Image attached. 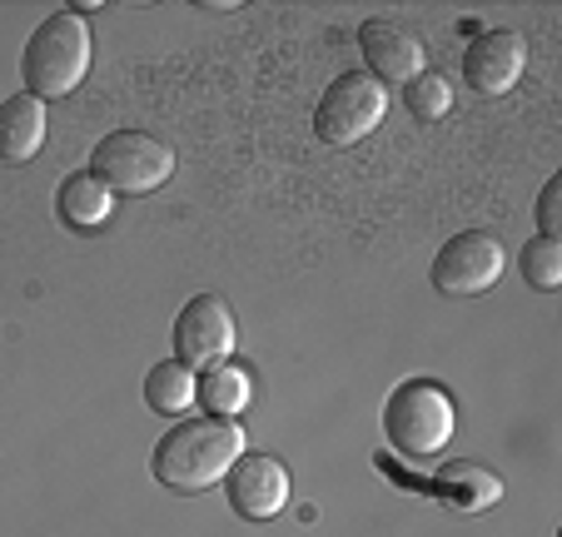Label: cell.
Instances as JSON below:
<instances>
[{
  "instance_id": "obj_15",
  "label": "cell",
  "mask_w": 562,
  "mask_h": 537,
  "mask_svg": "<svg viewBox=\"0 0 562 537\" xmlns=\"http://www.w3.org/2000/svg\"><path fill=\"white\" fill-rule=\"evenodd\" d=\"M194 373L184 369V363H175V358H165V363H155L149 369V379H145V403L155 413H190L194 409Z\"/></svg>"
},
{
  "instance_id": "obj_10",
  "label": "cell",
  "mask_w": 562,
  "mask_h": 537,
  "mask_svg": "<svg viewBox=\"0 0 562 537\" xmlns=\"http://www.w3.org/2000/svg\"><path fill=\"white\" fill-rule=\"evenodd\" d=\"M359 51L363 60H369V75L373 80H393V85H408L424 75V45H418L414 31H404L398 21H389V15H373V21H363L359 31Z\"/></svg>"
},
{
  "instance_id": "obj_5",
  "label": "cell",
  "mask_w": 562,
  "mask_h": 537,
  "mask_svg": "<svg viewBox=\"0 0 562 537\" xmlns=\"http://www.w3.org/2000/svg\"><path fill=\"white\" fill-rule=\"evenodd\" d=\"M383 110H389V90H383L369 70H349L324 90V100H318L314 135L334 149H349V145H359L363 135L379 130Z\"/></svg>"
},
{
  "instance_id": "obj_16",
  "label": "cell",
  "mask_w": 562,
  "mask_h": 537,
  "mask_svg": "<svg viewBox=\"0 0 562 537\" xmlns=\"http://www.w3.org/2000/svg\"><path fill=\"white\" fill-rule=\"evenodd\" d=\"M522 279H528L538 294H558L562 289V239H528L522 244Z\"/></svg>"
},
{
  "instance_id": "obj_12",
  "label": "cell",
  "mask_w": 562,
  "mask_h": 537,
  "mask_svg": "<svg viewBox=\"0 0 562 537\" xmlns=\"http://www.w3.org/2000/svg\"><path fill=\"white\" fill-rule=\"evenodd\" d=\"M438 503L458 507V513H483L503 497V478L488 473L483 463H443L434 478Z\"/></svg>"
},
{
  "instance_id": "obj_8",
  "label": "cell",
  "mask_w": 562,
  "mask_h": 537,
  "mask_svg": "<svg viewBox=\"0 0 562 537\" xmlns=\"http://www.w3.org/2000/svg\"><path fill=\"white\" fill-rule=\"evenodd\" d=\"M224 488H229V507L249 523H269L289 503V473L269 454H239L234 468L224 473Z\"/></svg>"
},
{
  "instance_id": "obj_13",
  "label": "cell",
  "mask_w": 562,
  "mask_h": 537,
  "mask_svg": "<svg viewBox=\"0 0 562 537\" xmlns=\"http://www.w3.org/2000/svg\"><path fill=\"white\" fill-rule=\"evenodd\" d=\"M110 200L115 194L100 184L90 169H75L60 179V194H55V214H60L70 230H100L110 220Z\"/></svg>"
},
{
  "instance_id": "obj_1",
  "label": "cell",
  "mask_w": 562,
  "mask_h": 537,
  "mask_svg": "<svg viewBox=\"0 0 562 537\" xmlns=\"http://www.w3.org/2000/svg\"><path fill=\"white\" fill-rule=\"evenodd\" d=\"M239 454H245V428L234 418H184L155 443L149 473L170 493L194 497L220 483Z\"/></svg>"
},
{
  "instance_id": "obj_18",
  "label": "cell",
  "mask_w": 562,
  "mask_h": 537,
  "mask_svg": "<svg viewBox=\"0 0 562 537\" xmlns=\"http://www.w3.org/2000/svg\"><path fill=\"white\" fill-rule=\"evenodd\" d=\"M562 179H548L542 184V194H538V230H542V239H558L562 234Z\"/></svg>"
},
{
  "instance_id": "obj_7",
  "label": "cell",
  "mask_w": 562,
  "mask_h": 537,
  "mask_svg": "<svg viewBox=\"0 0 562 537\" xmlns=\"http://www.w3.org/2000/svg\"><path fill=\"white\" fill-rule=\"evenodd\" d=\"M503 259H508V254H503V244L493 239V234L463 230V234H453V239L438 249L434 289L438 294H448V299H473V294H483V289L498 284Z\"/></svg>"
},
{
  "instance_id": "obj_14",
  "label": "cell",
  "mask_w": 562,
  "mask_h": 537,
  "mask_svg": "<svg viewBox=\"0 0 562 537\" xmlns=\"http://www.w3.org/2000/svg\"><path fill=\"white\" fill-rule=\"evenodd\" d=\"M249 399H255L249 373L234 369V363H214V369H204V379L194 383V403H204L210 418H239V413L249 409Z\"/></svg>"
},
{
  "instance_id": "obj_17",
  "label": "cell",
  "mask_w": 562,
  "mask_h": 537,
  "mask_svg": "<svg viewBox=\"0 0 562 537\" xmlns=\"http://www.w3.org/2000/svg\"><path fill=\"white\" fill-rule=\"evenodd\" d=\"M404 100H408V110H414L418 120H443L448 110H453V90H448V80L443 75H434V70H424L418 80H408Z\"/></svg>"
},
{
  "instance_id": "obj_2",
  "label": "cell",
  "mask_w": 562,
  "mask_h": 537,
  "mask_svg": "<svg viewBox=\"0 0 562 537\" xmlns=\"http://www.w3.org/2000/svg\"><path fill=\"white\" fill-rule=\"evenodd\" d=\"M90 70V25L75 11H55L50 21H41L25 41L21 75H25V96L65 100L70 90H80Z\"/></svg>"
},
{
  "instance_id": "obj_9",
  "label": "cell",
  "mask_w": 562,
  "mask_h": 537,
  "mask_svg": "<svg viewBox=\"0 0 562 537\" xmlns=\"http://www.w3.org/2000/svg\"><path fill=\"white\" fill-rule=\"evenodd\" d=\"M522 65H528V45L513 31H483L463 55V80L473 85L477 96H508L513 85L522 80Z\"/></svg>"
},
{
  "instance_id": "obj_6",
  "label": "cell",
  "mask_w": 562,
  "mask_h": 537,
  "mask_svg": "<svg viewBox=\"0 0 562 537\" xmlns=\"http://www.w3.org/2000/svg\"><path fill=\"white\" fill-rule=\"evenodd\" d=\"M234 314L220 294H194L175 318V363L190 373H204L214 363H229L234 354Z\"/></svg>"
},
{
  "instance_id": "obj_3",
  "label": "cell",
  "mask_w": 562,
  "mask_h": 537,
  "mask_svg": "<svg viewBox=\"0 0 562 537\" xmlns=\"http://www.w3.org/2000/svg\"><path fill=\"white\" fill-rule=\"evenodd\" d=\"M383 433L404 458H438L453 438V399L434 379H404L383 403Z\"/></svg>"
},
{
  "instance_id": "obj_4",
  "label": "cell",
  "mask_w": 562,
  "mask_h": 537,
  "mask_svg": "<svg viewBox=\"0 0 562 537\" xmlns=\"http://www.w3.org/2000/svg\"><path fill=\"white\" fill-rule=\"evenodd\" d=\"M90 175L110 194H155L175 175V149L165 139L145 135V130H115L95 145Z\"/></svg>"
},
{
  "instance_id": "obj_11",
  "label": "cell",
  "mask_w": 562,
  "mask_h": 537,
  "mask_svg": "<svg viewBox=\"0 0 562 537\" xmlns=\"http://www.w3.org/2000/svg\"><path fill=\"white\" fill-rule=\"evenodd\" d=\"M45 145V105L35 96H11L0 105V159L25 165Z\"/></svg>"
}]
</instances>
